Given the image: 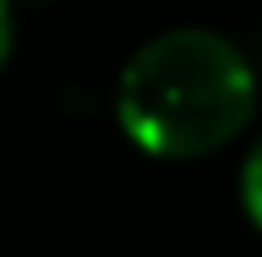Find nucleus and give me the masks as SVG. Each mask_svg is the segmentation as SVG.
I'll return each mask as SVG.
<instances>
[{
    "label": "nucleus",
    "instance_id": "1",
    "mask_svg": "<svg viewBox=\"0 0 262 257\" xmlns=\"http://www.w3.org/2000/svg\"><path fill=\"white\" fill-rule=\"evenodd\" d=\"M258 115L253 60L221 32L184 23L147 37L120 69L115 120L152 161H198Z\"/></svg>",
    "mask_w": 262,
    "mask_h": 257
},
{
    "label": "nucleus",
    "instance_id": "3",
    "mask_svg": "<svg viewBox=\"0 0 262 257\" xmlns=\"http://www.w3.org/2000/svg\"><path fill=\"white\" fill-rule=\"evenodd\" d=\"M14 55V0H0V69Z\"/></svg>",
    "mask_w": 262,
    "mask_h": 257
},
{
    "label": "nucleus",
    "instance_id": "2",
    "mask_svg": "<svg viewBox=\"0 0 262 257\" xmlns=\"http://www.w3.org/2000/svg\"><path fill=\"white\" fill-rule=\"evenodd\" d=\"M239 202H244V216L262 230V138L253 143V152L244 156V170H239Z\"/></svg>",
    "mask_w": 262,
    "mask_h": 257
},
{
    "label": "nucleus",
    "instance_id": "4",
    "mask_svg": "<svg viewBox=\"0 0 262 257\" xmlns=\"http://www.w3.org/2000/svg\"><path fill=\"white\" fill-rule=\"evenodd\" d=\"M18 5H55V0H18Z\"/></svg>",
    "mask_w": 262,
    "mask_h": 257
}]
</instances>
